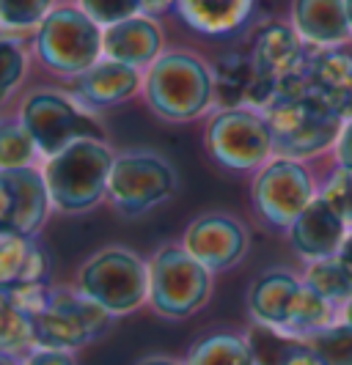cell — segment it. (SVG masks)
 Instances as JSON below:
<instances>
[{
	"label": "cell",
	"instance_id": "1",
	"mask_svg": "<svg viewBox=\"0 0 352 365\" xmlns=\"http://www.w3.org/2000/svg\"><path fill=\"white\" fill-rule=\"evenodd\" d=\"M141 99L149 113L166 124L206 118L218 108L212 63L190 47H168L144 72Z\"/></svg>",
	"mask_w": 352,
	"mask_h": 365
},
{
	"label": "cell",
	"instance_id": "2",
	"mask_svg": "<svg viewBox=\"0 0 352 365\" xmlns=\"http://www.w3.org/2000/svg\"><path fill=\"white\" fill-rule=\"evenodd\" d=\"M264 115L273 127L276 154L300 163L333 146L344 127V121L311 91L303 69L281 80L276 99L264 110Z\"/></svg>",
	"mask_w": 352,
	"mask_h": 365
},
{
	"label": "cell",
	"instance_id": "3",
	"mask_svg": "<svg viewBox=\"0 0 352 365\" xmlns=\"http://www.w3.org/2000/svg\"><path fill=\"white\" fill-rule=\"evenodd\" d=\"M113 160L116 148L111 146V140L96 138H80L64 151L41 160V176L58 215H89L99 203L108 201Z\"/></svg>",
	"mask_w": 352,
	"mask_h": 365
},
{
	"label": "cell",
	"instance_id": "4",
	"mask_svg": "<svg viewBox=\"0 0 352 365\" xmlns=\"http://www.w3.org/2000/svg\"><path fill=\"white\" fill-rule=\"evenodd\" d=\"M72 286L111 319H124L149 305V261L127 245H105L77 267Z\"/></svg>",
	"mask_w": 352,
	"mask_h": 365
},
{
	"label": "cell",
	"instance_id": "5",
	"mask_svg": "<svg viewBox=\"0 0 352 365\" xmlns=\"http://www.w3.org/2000/svg\"><path fill=\"white\" fill-rule=\"evenodd\" d=\"M17 118L36 140L41 160L64 151L80 138L108 140V127L99 113L86 108L69 88L58 86L25 88L17 102Z\"/></svg>",
	"mask_w": 352,
	"mask_h": 365
},
{
	"label": "cell",
	"instance_id": "6",
	"mask_svg": "<svg viewBox=\"0 0 352 365\" xmlns=\"http://www.w3.org/2000/svg\"><path fill=\"white\" fill-rule=\"evenodd\" d=\"M102 28L74 0H64L28 38L34 61L53 77L72 83L102 61Z\"/></svg>",
	"mask_w": 352,
	"mask_h": 365
},
{
	"label": "cell",
	"instance_id": "7",
	"mask_svg": "<svg viewBox=\"0 0 352 365\" xmlns=\"http://www.w3.org/2000/svg\"><path fill=\"white\" fill-rule=\"evenodd\" d=\"M176 187L179 176L168 157L154 148H124L116 151L108 176V203L116 215L135 220L171 201Z\"/></svg>",
	"mask_w": 352,
	"mask_h": 365
},
{
	"label": "cell",
	"instance_id": "8",
	"mask_svg": "<svg viewBox=\"0 0 352 365\" xmlns=\"http://www.w3.org/2000/svg\"><path fill=\"white\" fill-rule=\"evenodd\" d=\"M212 272L179 242H163L149 258V308L160 319L179 322L209 302Z\"/></svg>",
	"mask_w": 352,
	"mask_h": 365
},
{
	"label": "cell",
	"instance_id": "9",
	"mask_svg": "<svg viewBox=\"0 0 352 365\" xmlns=\"http://www.w3.org/2000/svg\"><path fill=\"white\" fill-rule=\"evenodd\" d=\"M204 148L226 170H259L276 157V138L267 115L253 108H215L206 115Z\"/></svg>",
	"mask_w": 352,
	"mask_h": 365
},
{
	"label": "cell",
	"instance_id": "10",
	"mask_svg": "<svg viewBox=\"0 0 352 365\" xmlns=\"http://www.w3.org/2000/svg\"><path fill=\"white\" fill-rule=\"evenodd\" d=\"M111 316L86 299L74 286H53V299L44 311L34 319L39 349H58L72 351L99 341L111 329Z\"/></svg>",
	"mask_w": 352,
	"mask_h": 365
},
{
	"label": "cell",
	"instance_id": "11",
	"mask_svg": "<svg viewBox=\"0 0 352 365\" xmlns=\"http://www.w3.org/2000/svg\"><path fill=\"white\" fill-rule=\"evenodd\" d=\"M251 198H253L256 215L270 228L289 231L295 220L316 198L314 179L300 160L276 154L270 163L256 170L251 184Z\"/></svg>",
	"mask_w": 352,
	"mask_h": 365
},
{
	"label": "cell",
	"instance_id": "12",
	"mask_svg": "<svg viewBox=\"0 0 352 365\" xmlns=\"http://www.w3.org/2000/svg\"><path fill=\"white\" fill-rule=\"evenodd\" d=\"M53 212L41 165L0 170V237H39Z\"/></svg>",
	"mask_w": 352,
	"mask_h": 365
},
{
	"label": "cell",
	"instance_id": "13",
	"mask_svg": "<svg viewBox=\"0 0 352 365\" xmlns=\"http://www.w3.org/2000/svg\"><path fill=\"white\" fill-rule=\"evenodd\" d=\"M179 245L185 247L198 264H204L212 274L237 267L248 253V228L237 217L223 212H206L190 220L182 231Z\"/></svg>",
	"mask_w": 352,
	"mask_h": 365
},
{
	"label": "cell",
	"instance_id": "14",
	"mask_svg": "<svg viewBox=\"0 0 352 365\" xmlns=\"http://www.w3.org/2000/svg\"><path fill=\"white\" fill-rule=\"evenodd\" d=\"M308 53H311V47L300 38V34L292 28V22H283V19L261 22L259 28L253 31L251 47H248L256 77L270 80L276 86L283 77L303 69Z\"/></svg>",
	"mask_w": 352,
	"mask_h": 365
},
{
	"label": "cell",
	"instance_id": "15",
	"mask_svg": "<svg viewBox=\"0 0 352 365\" xmlns=\"http://www.w3.org/2000/svg\"><path fill=\"white\" fill-rule=\"evenodd\" d=\"M66 88L94 113L113 110L138 99L144 91V69H135L127 63H119L111 58L96 61L89 72L66 83Z\"/></svg>",
	"mask_w": 352,
	"mask_h": 365
},
{
	"label": "cell",
	"instance_id": "16",
	"mask_svg": "<svg viewBox=\"0 0 352 365\" xmlns=\"http://www.w3.org/2000/svg\"><path fill=\"white\" fill-rule=\"evenodd\" d=\"M166 50L168 38L163 19L144 14V11L119 22V25L105 28V34H102V58H111V61L144 69V72Z\"/></svg>",
	"mask_w": 352,
	"mask_h": 365
},
{
	"label": "cell",
	"instance_id": "17",
	"mask_svg": "<svg viewBox=\"0 0 352 365\" xmlns=\"http://www.w3.org/2000/svg\"><path fill=\"white\" fill-rule=\"evenodd\" d=\"M289 22L311 50H336L352 38L344 0H292Z\"/></svg>",
	"mask_w": 352,
	"mask_h": 365
},
{
	"label": "cell",
	"instance_id": "18",
	"mask_svg": "<svg viewBox=\"0 0 352 365\" xmlns=\"http://www.w3.org/2000/svg\"><path fill=\"white\" fill-rule=\"evenodd\" d=\"M347 228L350 225L344 222V217L322 195H316L289 228V239H292V247L303 258L319 261V258H333L338 253V247L350 234Z\"/></svg>",
	"mask_w": 352,
	"mask_h": 365
},
{
	"label": "cell",
	"instance_id": "19",
	"mask_svg": "<svg viewBox=\"0 0 352 365\" xmlns=\"http://www.w3.org/2000/svg\"><path fill=\"white\" fill-rule=\"evenodd\" d=\"M303 72L311 91L333 110L341 121L352 118V55L336 50H311Z\"/></svg>",
	"mask_w": 352,
	"mask_h": 365
},
{
	"label": "cell",
	"instance_id": "20",
	"mask_svg": "<svg viewBox=\"0 0 352 365\" xmlns=\"http://www.w3.org/2000/svg\"><path fill=\"white\" fill-rule=\"evenodd\" d=\"M256 0H176V17L198 36L223 38L240 34Z\"/></svg>",
	"mask_w": 352,
	"mask_h": 365
},
{
	"label": "cell",
	"instance_id": "21",
	"mask_svg": "<svg viewBox=\"0 0 352 365\" xmlns=\"http://www.w3.org/2000/svg\"><path fill=\"white\" fill-rule=\"evenodd\" d=\"M53 258L36 237H0V289L50 283Z\"/></svg>",
	"mask_w": 352,
	"mask_h": 365
},
{
	"label": "cell",
	"instance_id": "22",
	"mask_svg": "<svg viewBox=\"0 0 352 365\" xmlns=\"http://www.w3.org/2000/svg\"><path fill=\"white\" fill-rule=\"evenodd\" d=\"M300 289L303 283L286 269H270L256 277V283L248 292V311L253 316V322L286 329Z\"/></svg>",
	"mask_w": 352,
	"mask_h": 365
},
{
	"label": "cell",
	"instance_id": "23",
	"mask_svg": "<svg viewBox=\"0 0 352 365\" xmlns=\"http://www.w3.org/2000/svg\"><path fill=\"white\" fill-rule=\"evenodd\" d=\"M34 63L36 61L28 38L9 36L6 41H0V113L19 102Z\"/></svg>",
	"mask_w": 352,
	"mask_h": 365
},
{
	"label": "cell",
	"instance_id": "24",
	"mask_svg": "<svg viewBox=\"0 0 352 365\" xmlns=\"http://www.w3.org/2000/svg\"><path fill=\"white\" fill-rule=\"evenodd\" d=\"M215 72V99L218 108L245 105L248 88L253 83V63L248 53H226L212 63Z\"/></svg>",
	"mask_w": 352,
	"mask_h": 365
},
{
	"label": "cell",
	"instance_id": "25",
	"mask_svg": "<svg viewBox=\"0 0 352 365\" xmlns=\"http://www.w3.org/2000/svg\"><path fill=\"white\" fill-rule=\"evenodd\" d=\"M185 365H256V360L245 338L234 332H212L190 346Z\"/></svg>",
	"mask_w": 352,
	"mask_h": 365
},
{
	"label": "cell",
	"instance_id": "26",
	"mask_svg": "<svg viewBox=\"0 0 352 365\" xmlns=\"http://www.w3.org/2000/svg\"><path fill=\"white\" fill-rule=\"evenodd\" d=\"M31 349H36L34 319L0 289V351L25 357Z\"/></svg>",
	"mask_w": 352,
	"mask_h": 365
},
{
	"label": "cell",
	"instance_id": "27",
	"mask_svg": "<svg viewBox=\"0 0 352 365\" xmlns=\"http://www.w3.org/2000/svg\"><path fill=\"white\" fill-rule=\"evenodd\" d=\"M64 0H0V25L9 36L31 38Z\"/></svg>",
	"mask_w": 352,
	"mask_h": 365
},
{
	"label": "cell",
	"instance_id": "28",
	"mask_svg": "<svg viewBox=\"0 0 352 365\" xmlns=\"http://www.w3.org/2000/svg\"><path fill=\"white\" fill-rule=\"evenodd\" d=\"M41 165V154L31 132L22 127L19 118L0 121V170H19Z\"/></svg>",
	"mask_w": 352,
	"mask_h": 365
},
{
	"label": "cell",
	"instance_id": "29",
	"mask_svg": "<svg viewBox=\"0 0 352 365\" xmlns=\"http://www.w3.org/2000/svg\"><path fill=\"white\" fill-rule=\"evenodd\" d=\"M303 283L308 289H314L319 297H325L328 302H347L352 297V274L344 269V264L336 256L311 261Z\"/></svg>",
	"mask_w": 352,
	"mask_h": 365
},
{
	"label": "cell",
	"instance_id": "30",
	"mask_svg": "<svg viewBox=\"0 0 352 365\" xmlns=\"http://www.w3.org/2000/svg\"><path fill=\"white\" fill-rule=\"evenodd\" d=\"M333 316V302H328L325 297H319L314 289H308L303 283V289L297 294L292 316L286 322V335H311L316 329H325L331 324Z\"/></svg>",
	"mask_w": 352,
	"mask_h": 365
},
{
	"label": "cell",
	"instance_id": "31",
	"mask_svg": "<svg viewBox=\"0 0 352 365\" xmlns=\"http://www.w3.org/2000/svg\"><path fill=\"white\" fill-rule=\"evenodd\" d=\"M289 338L292 335H286L283 329L253 322L245 341H248V346L253 351L256 365H281L286 360V354L295 349V341H289Z\"/></svg>",
	"mask_w": 352,
	"mask_h": 365
},
{
	"label": "cell",
	"instance_id": "32",
	"mask_svg": "<svg viewBox=\"0 0 352 365\" xmlns=\"http://www.w3.org/2000/svg\"><path fill=\"white\" fill-rule=\"evenodd\" d=\"M306 338V346L325 365H352V324L316 329Z\"/></svg>",
	"mask_w": 352,
	"mask_h": 365
},
{
	"label": "cell",
	"instance_id": "33",
	"mask_svg": "<svg viewBox=\"0 0 352 365\" xmlns=\"http://www.w3.org/2000/svg\"><path fill=\"white\" fill-rule=\"evenodd\" d=\"M89 17L105 31L111 25H119L124 19L141 14V3L138 0H74Z\"/></svg>",
	"mask_w": 352,
	"mask_h": 365
},
{
	"label": "cell",
	"instance_id": "34",
	"mask_svg": "<svg viewBox=\"0 0 352 365\" xmlns=\"http://www.w3.org/2000/svg\"><path fill=\"white\" fill-rule=\"evenodd\" d=\"M319 195L344 217L347 225H352V170L338 168L333 176L325 182V187L319 190Z\"/></svg>",
	"mask_w": 352,
	"mask_h": 365
},
{
	"label": "cell",
	"instance_id": "35",
	"mask_svg": "<svg viewBox=\"0 0 352 365\" xmlns=\"http://www.w3.org/2000/svg\"><path fill=\"white\" fill-rule=\"evenodd\" d=\"M22 365H77L72 351H58V349H31Z\"/></svg>",
	"mask_w": 352,
	"mask_h": 365
},
{
	"label": "cell",
	"instance_id": "36",
	"mask_svg": "<svg viewBox=\"0 0 352 365\" xmlns=\"http://www.w3.org/2000/svg\"><path fill=\"white\" fill-rule=\"evenodd\" d=\"M333 146H336V163H338V168L352 170V118L344 121V127L338 132Z\"/></svg>",
	"mask_w": 352,
	"mask_h": 365
},
{
	"label": "cell",
	"instance_id": "37",
	"mask_svg": "<svg viewBox=\"0 0 352 365\" xmlns=\"http://www.w3.org/2000/svg\"><path fill=\"white\" fill-rule=\"evenodd\" d=\"M281 365H325L319 357H316L314 351L308 346H300V344H295V349L286 354V360Z\"/></svg>",
	"mask_w": 352,
	"mask_h": 365
},
{
	"label": "cell",
	"instance_id": "38",
	"mask_svg": "<svg viewBox=\"0 0 352 365\" xmlns=\"http://www.w3.org/2000/svg\"><path fill=\"white\" fill-rule=\"evenodd\" d=\"M138 3H141L144 14H151V17L157 19H163L171 11H176V0H138Z\"/></svg>",
	"mask_w": 352,
	"mask_h": 365
},
{
	"label": "cell",
	"instance_id": "39",
	"mask_svg": "<svg viewBox=\"0 0 352 365\" xmlns=\"http://www.w3.org/2000/svg\"><path fill=\"white\" fill-rule=\"evenodd\" d=\"M336 258L344 264V269L352 274V231L347 234V239H344V245L338 247V253H336Z\"/></svg>",
	"mask_w": 352,
	"mask_h": 365
},
{
	"label": "cell",
	"instance_id": "40",
	"mask_svg": "<svg viewBox=\"0 0 352 365\" xmlns=\"http://www.w3.org/2000/svg\"><path fill=\"white\" fill-rule=\"evenodd\" d=\"M135 365H185L182 360H174V357H166V354H149L144 360H138Z\"/></svg>",
	"mask_w": 352,
	"mask_h": 365
},
{
	"label": "cell",
	"instance_id": "41",
	"mask_svg": "<svg viewBox=\"0 0 352 365\" xmlns=\"http://www.w3.org/2000/svg\"><path fill=\"white\" fill-rule=\"evenodd\" d=\"M0 365H22V357H14V354H3V351H0Z\"/></svg>",
	"mask_w": 352,
	"mask_h": 365
},
{
	"label": "cell",
	"instance_id": "42",
	"mask_svg": "<svg viewBox=\"0 0 352 365\" xmlns=\"http://www.w3.org/2000/svg\"><path fill=\"white\" fill-rule=\"evenodd\" d=\"M344 316H347V324H352V297L347 299V308H344Z\"/></svg>",
	"mask_w": 352,
	"mask_h": 365
},
{
	"label": "cell",
	"instance_id": "43",
	"mask_svg": "<svg viewBox=\"0 0 352 365\" xmlns=\"http://www.w3.org/2000/svg\"><path fill=\"white\" fill-rule=\"evenodd\" d=\"M344 6H347V17H350V28H352V0H344Z\"/></svg>",
	"mask_w": 352,
	"mask_h": 365
},
{
	"label": "cell",
	"instance_id": "44",
	"mask_svg": "<svg viewBox=\"0 0 352 365\" xmlns=\"http://www.w3.org/2000/svg\"><path fill=\"white\" fill-rule=\"evenodd\" d=\"M6 38H9V34H6V28L0 25V41H6Z\"/></svg>",
	"mask_w": 352,
	"mask_h": 365
}]
</instances>
